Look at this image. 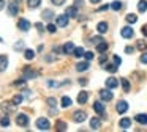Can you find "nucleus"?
Here are the masks:
<instances>
[{"mask_svg":"<svg viewBox=\"0 0 147 132\" xmlns=\"http://www.w3.org/2000/svg\"><path fill=\"white\" fill-rule=\"evenodd\" d=\"M100 97H101V101H111L114 94L111 90H100Z\"/></svg>","mask_w":147,"mask_h":132,"instance_id":"7","label":"nucleus"},{"mask_svg":"<svg viewBox=\"0 0 147 132\" xmlns=\"http://www.w3.org/2000/svg\"><path fill=\"white\" fill-rule=\"evenodd\" d=\"M40 5H41V0H27V6H29L30 9L38 8Z\"/></svg>","mask_w":147,"mask_h":132,"instance_id":"20","label":"nucleus"},{"mask_svg":"<svg viewBox=\"0 0 147 132\" xmlns=\"http://www.w3.org/2000/svg\"><path fill=\"white\" fill-rule=\"evenodd\" d=\"M127 22H130V24H134V22H138V16L136 14H127Z\"/></svg>","mask_w":147,"mask_h":132,"instance_id":"31","label":"nucleus"},{"mask_svg":"<svg viewBox=\"0 0 147 132\" xmlns=\"http://www.w3.org/2000/svg\"><path fill=\"white\" fill-rule=\"evenodd\" d=\"M134 121H138L139 124H147V115L146 113H139L134 116Z\"/></svg>","mask_w":147,"mask_h":132,"instance_id":"18","label":"nucleus"},{"mask_svg":"<svg viewBox=\"0 0 147 132\" xmlns=\"http://www.w3.org/2000/svg\"><path fill=\"white\" fill-rule=\"evenodd\" d=\"M117 85H119V82L115 80L114 77H109L108 80H106V87L111 88V90H112V88H117Z\"/></svg>","mask_w":147,"mask_h":132,"instance_id":"19","label":"nucleus"},{"mask_svg":"<svg viewBox=\"0 0 147 132\" xmlns=\"http://www.w3.org/2000/svg\"><path fill=\"white\" fill-rule=\"evenodd\" d=\"M46 102H48L49 107H55V105H57V101H55L54 97H48V101H46Z\"/></svg>","mask_w":147,"mask_h":132,"instance_id":"38","label":"nucleus"},{"mask_svg":"<svg viewBox=\"0 0 147 132\" xmlns=\"http://www.w3.org/2000/svg\"><path fill=\"white\" fill-rule=\"evenodd\" d=\"M0 107H2V110H3V112L5 113H11V112H14V107H16V105H14V104L13 102H2V105H0Z\"/></svg>","mask_w":147,"mask_h":132,"instance_id":"10","label":"nucleus"},{"mask_svg":"<svg viewBox=\"0 0 147 132\" xmlns=\"http://www.w3.org/2000/svg\"><path fill=\"white\" fill-rule=\"evenodd\" d=\"M100 126H101V121H100L98 118H92V119H90V127H92L93 131H96Z\"/></svg>","mask_w":147,"mask_h":132,"instance_id":"24","label":"nucleus"},{"mask_svg":"<svg viewBox=\"0 0 147 132\" xmlns=\"http://www.w3.org/2000/svg\"><path fill=\"white\" fill-rule=\"evenodd\" d=\"M90 2H92V3H100L101 0H90Z\"/></svg>","mask_w":147,"mask_h":132,"instance_id":"55","label":"nucleus"},{"mask_svg":"<svg viewBox=\"0 0 147 132\" xmlns=\"http://www.w3.org/2000/svg\"><path fill=\"white\" fill-rule=\"evenodd\" d=\"M35 27H36V30H38L40 33H43V31H45V27H43V24H40V22H38V24H35Z\"/></svg>","mask_w":147,"mask_h":132,"instance_id":"42","label":"nucleus"},{"mask_svg":"<svg viewBox=\"0 0 147 132\" xmlns=\"http://www.w3.org/2000/svg\"><path fill=\"white\" fill-rule=\"evenodd\" d=\"M86 118H87V113L81 112V110L74 112V115H73V121L74 123H82V121H86Z\"/></svg>","mask_w":147,"mask_h":132,"instance_id":"4","label":"nucleus"},{"mask_svg":"<svg viewBox=\"0 0 147 132\" xmlns=\"http://www.w3.org/2000/svg\"><path fill=\"white\" fill-rule=\"evenodd\" d=\"M106 50H108V43L100 41V43L96 44V52H106Z\"/></svg>","mask_w":147,"mask_h":132,"instance_id":"23","label":"nucleus"},{"mask_svg":"<svg viewBox=\"0 0 147 132\" xmlns=\"http://www.w3.org/2000/svg\"><path fill=\"white\" fill-rule=\"evenodd\" d=\"M62 50H63L65 53H71V52H74V44L71 43V41H70V43H65V44H63V47H62Z\"/></svg>","mask_w":147,"mask_h":132,"instance_id":"17","label":"nucleus"},{"mask_svg":"<svg viewBox=\"0 0 147 132\" xmlns=\"http://www.w3.org/2000/svg\"><path fill=\"white\" fill-rule=\"evenodd\" d=\"M125 52H127V53H131V52H133V47H131V46L125 47Z\"/></svg>","mask_w":147,"mask_h":132,"instance_id":"48","label":"nucleus"},{"mask_svg":"<svg viewBox=\"0 0 147 132\" xmlns=\"http://www.w3.org/2000/svg\"><path fill=\"white\" fill-rule=\"evenodd\" d=\"M122 36L125 38V39H130V38H133L134 36V31H133V28L131 27H122Z\"/></svg>","mask_w":147,"mask_h":132,"instance_id":"6","label":"nucleus"},{"mask_svg":"<svg viewBox=\"0 0 147 132\" xmlns=\"http://www.w3.org/2000/svg\"><path fill=\"white\" fill-rule=\"evenodd\" d=\"M41 16H43V19H48V21H49V19H52V16H54V13H52L51 9H45Z\"/></svg>","mask_w":147,"mask_h":132,"instance_id":"30","label":"nucleus"},{"mask_svg":"<svg viewBox=\"0 0 147 132\" xmlns=\"http://www.w3.org/2000/svg\"><path fill=\"white\" fill-rule=\"evenodd\" d=\"M112 60H114V63H115V65H120V63H122L120 57H117V55H114V57H112Z\"/></svg>","mask_w":147,"mask_h":132,"instance_id":"46","label":"nucleus"},{"mask_svg":"<svg viewBox=\"0 0 147 132\" xmlns=\"http://www.w3.org/2000/svg\"><path fill=\"white\" fill-rule=\"evenodd\" d=\"M119 124H120V127H122V129H128V127H130V124H131V119H128V118H122Z\"/></svg>","mask_w":147,"mask_h":132,"instance_id":"25","label":"nucleus"},{"mask_svg":"<svg viewBox=\"0 0 147 132\" xmlns=\"http://www.w3.org/2000/svg\"><path fill=\"white\" fill-rule=\"evenodd\" d=\"M70 105H71V99L68 96H63V97H62V107L67 109V107H70Z\"/></svg>","mask_w":147,"mask_h":132,"instance_id":"28","label":"nucleus"},{"mask_svg":"<svg viewBox=\"0 0 147 132\" xmlns=\"http://www.w3.org/2000/svg\"><path fill=\"white\" fill-rule=\"evenodd\" d=\"M19 13V3L16 2H8V14L10 16H16Z\"/></svg>","mask_w":147,"mask_h":132,"instance_id":"3","label":"nucleus"},{"mask_svg":"<svg viewBox=\"0 0 147 132\" xmlns=\"http://www.w3.org/2000/svg\"><path fill=\"white\" fill-rule=\"evenodd\" d=\"M84 55H86V60H87V61H90V60L93 58V53H92V52H86Z\"/></svg>","mask_w":147,"mask_h":132,"instance_id":"44","label":"nucleus"},{"mask_svg":"<svg viewBox=\"0 0 147 132\" xmlns=\"http://www.w3.org/2000/svg\"><path fill=\"white\" fill-rule=\"evenodd\" d=\"M0 124L3 126V127H8V126H10V118H8V115H5V116L0 118Z\"/></svg>","mask_w":147,"mask_h":132,"instance_id":"29","label":"nucleus"},{"mask_svg":"<svg viewBox=\"0 0 147 132\" xmlns=\"http://www.w3.org/2000/svg\"><path fill=\"white\" fill-rule=\"evenodd\" d=\"M79 83H81V85H86L87 80H86V79H79Z\"/></svg>","mask_w":147,"mask_h":132,"instance_id":"51","label":"nucleus"},{"mask_svg":"<svg viewBox=\"0 0 147 132\" xmlns=\"http://www.w3.org/2000/svg\"><path fill=\"white\" fill-rule=\"evenodd\" d=\"M55 30H57V28H55L54 24H49L48 25V31H49V33H55Z\"/></svg>","mask_w":147,"mask_h":132,"instance_id":"40","label":"nucleus"},{"mask_svg":"<svg viewBox=\"0 0 147 132\" xmlns=\"http://www.w3.org/2000/svg\"><path fill=\"white\" fill-rule=\"evenodd\" d=\"M65 14L68 16V17H76L78 16V6H70V8H67V11H65Z\"/></svg>","mask_w":147,"mask_h":132,"instance_id":"14","label":"nucleus"},{"mask_svg":"<svg viewBox=\"0 0 147 132\" xmlns=\"http://www.w3.org/2000/svg\"><path fill=\"white\" fill-rule=\"evenodd\" d=\"M14 49H16V50H21V49H24V43H22V41H19V43H16V44H14Z\"/></svg>","mask_w":147,"mask_h":132,"instance_id":"41","label":"nucleus"},{"mask_svg":"<svg viewBox=\"0 0 147 132\" xmlns=\"http://www.w3.org/2000/svg\"><path fill=\"white\" fill-rule=\"evenodd\" d=\"M84 53H86V50L82 47H74V57H84Z\"/></svg>","mask_w":147,"mask_h":132,"instance_id":"32","label":"nucleus"},{"mask_svg":"<svg viewBox=\"0 0 147 132\" xmlns=\"http://www.w3.org/2000/svg\"><path fill=\"white\" fill-rule=\"evenodd\" d=\"M89 69V61H82V63H78L76 65V71L82 72V71H87Z\"/></svg>","mask_w":147,"mask_h":132,"instance_id":"21","label":"nucleus"},{"mask_svg":"<svg viewBox=\"0 0 147 132\" xmlns=\"http://www.w3.org/2000/svg\"><path fill=\"white\" fill-rule=\"evenodd\" d=\"M11 102H13L14 105H19V104L22 102V96H21V94H16V96L13 97V101H11Z\"/></svg>","mask_w":147,"mask_h":132,"instance_id":"35","label":"nucleus"},{"mask_svg":"<svg viewBox=\"0 0 147 132\" xmlns=\"http://www.w3.org/2000/svg\"><path fill=\"white\" fill-rule=\"evenodd\" d=\"M18 27H19V30H22V31H29L30 30V22L27 21V19H19V22H18Z\"/></svg>","mask_w":147,"mask_h":132,"instance_id":"5","label":"nucleus"},{"mask_svg":"<svg viewBox=\"0 0 147 132\" xmlns=\"http://www.w3.org/2000/svg\"><path fill=\"white\" fill-rule=\"evenodd\" d=\"M16 124L21 126V127H26V126L29 124V116H27L26 113H19V115L16 116Z\"/></svg>","mask_w":147,"mask_h":132,"instance_id":"1","label":"nucleus"},{"mask_svg":"<svg viewBox=\"0 0 147 132\" xmlns=\"http://www.w3.org/2000/svg\"><path fill=\"white\" fill-rule=\"evenodd\" d=\"M55 22H57L59 27H67V25H68V16H67V14H60V16H57Z\"/></svg>","mask_w":147,"mask_h":132,"instance_id":"8","label":"nucleus"},{"mask_svg":"<svg viewBox=\"0 0 147 132\" xmlns=\"http://www.w3.org/2000/svg\"><path fill=\"white\" fill-rule=\"evenodd\" d=\"M14 85H16V87H26V79H22V80H16Z\"/></svg>","mask_w":147,"mask_h":132,"instance_id":"39","label":"nucleus"},{"mask_svg":"<svg viewBox=\"0 0 147 132\" xmlns=\"http://www.w3.org/2000/svg\"><path fill=\"white\" fill-rule=\"evenodd\" d=\"M3 6H5V0H0V9H3Z\"/></svg>","mask_w":147,"mask_h":132,"instance_id":"52","label":"nucleus"},{"mask_svg":"<svg viewBox=\"0 0 147 132\" xmlns=\"http://www.w3.org/2000/svg\"><path fill=\"white\" fill-rule=\"evenodd\" d=\"M117 68H119V65H115V63H114V65H108V66H106V71L115 72V71H117Z\"/></svg>","mask_w":147,"mask_h":132,"instance_id":"37","label":"nucleus"},{"mask_svg":"<svg viewBox=\"0 0 147 132\" xmlns=\"http://www.w3.org/2000/svg\"><path fill=\"white\" fill-rule=\"evenodd\" d=\"M96 30H98L100 33H106V31H108V24H106V22H100V24L96 25Z\"/></svg>","mask_w":147,"mask_h":132,"instance_id":"26","label":"nucleus"},{"mask_svg":"<svg viewBox=\"0 0 147 132\" xmlns=\"http://www.w3.org/2000/svg\"><path fill=\"white\" fill-rule=\"evenodd\" d=\"M141 63L147 65V52H144V53H142V57H141Z\"/></svg>","mask_w":147,"mask_h":132,"instance_id":"45","label":"nucleus"},{"mask_svg":"<svg viewBox=\"0 0 147 132\" xmlns=\"http://www.w3.org/2000/svg\"><path fill=\"white\" fill-rule=\"evenodd\" d=\"M24 57H26V60H33L35 58V52L32 49H27V50H24Z\"/></svg>","mask_w":147,"mask_h":132,"instance_id":"27","label":"nucleus"},{"mask_svg":"<svg viewBox=\"0 0 147 132\" xmlns=\"http://www.w3.org/2000/svg\"><path fill=\"white\" fill-rule=\"evenodd\" d=\"M51 2L54 3L55 6H60V5H63V3H65V0H51Z\"/></svg>","mask_w":147,"mask_h":132,"instance_id":"43","label":"nucleus"},{"mask_svg":"<svg viewBox=\"0 0 147 132\" xmlns=\"http://www.w3.org/2000/svg\"><path fill=\"white\" fill-rule=\"evenodd\" d=\"M55 129H57V131H67V124H65L63 121H57V124H55Z\"/></svg>","mask_w":147,"mask_h":132,"instance_id":"33","label":"nucleus"},{"mask_svg":"<svg viewBox=\"0 0 147 132\" xmlns=\"http://www.w3.org/2000/svg\"><path fill=\"white\" fill-rule=\"evenodd\" d=\"M115 110H117V113H125L128 110V104L125 102V101H120V102H117V105H115Z\"/></svg>","mask_w":147,"mask_h":132,"instance_id":"9","label":"nucleus"},{"mask_svg":"<svg viewBox=\"0 0 147 132\" xmlns=\"http://www.w3.org/2000/svg\"><path fill=\"white\" fill-rule=\"evenodd\" d=\"M138 11L139 13L147 11V0H139V2H138Z\"/></svg>","mask_w":147,"mask_h":132,"instance_id":"22","label":"nucleus"},{"mask_svg":"<svg viewBox=\"0 0 147 132\" xmlns=\"http://www.w3.org/2000/svg\"><path fill=\"white\" fill-rule=\"evenodd\" d=\"M142 35H144V36H147V25H144V27H142Z\"/></svg>","mask_w":147,"mask_h":132,"instance_id":"49","label":"nucleus"},{"mask_svg":"<svg viewBox=\"0 0 147 132\" xmlns=\"http://www.w3.org/2000/svg\"><path fill=\"white\" fill-rule=\"evenodd\" d=\"M108 8H109V6H108V5H105V6H101V8L98 9V11H105V9H108Z\"/></svg>","mask_w":147,"mask_h":132,"instance_id":"54","label":"nucleus"},{"mask_svg":"<svg viewBox=\"0 0 147 132\" xmlns=\"http://www.w3.org/2000/svg\"><path fill=\"white\" fill-rule=\"evenodd\" d=\"M87 99H89V93H87V91H81V93L78 94V104H81V105H84V104L87 102Z\"/></svg>","mask_w":147,"mask_h":132,"instance_id":"11","label":"nucleus"},{"mask_svg":"<svg viewBox=\"0 0 147 132\" xmlns=\"http://www.w3.org/2000/svg\"><path fill=\"white\" fill-rule=\"evenodd\" d=\"M26 80H29V79H35L36 77V72L33 71V69H30V68H26L24 69V75H22Z\"/></svg>","mask_w":147,"mask_h":132,"instance_id":"12","label":"nucleus"},{"mask_svg":"<svg viewBox=\"0 0 147 132\" xmlns=\"http://www.w3.org/2000/svg\"><path fill=\"white\" fill-rule=\"evenodd\" d=\"M60 83H57V82H48V87H59Z\"/></svg>","mask_w":147,"mask_h":132,"instance_id":"47","label":"nucleus"},{"mask_svg":"<svg viewBox=\"0 0 147 132\" xmlns=\"http://www.w3.org/2000/svg\"><path fill=\"white\" fill-rule=\"evenodd\" d=\"M8 68V57L7 55H0V72L5 71Z\"/></svg>","mask_w":147,"mask_h":132,"instance_id":"13","label":"nucleus"},{"mask_svg":"<svg viewBox=\"0 0 147 132\" xmlns=\"http://www.w3.org/2000/svg\"><path fill=\"white\" fill-rule=\"evenodd\" d=\"M93 110L98 115H105V105H103V102H95L93 104Z\"/></svg>","mask_w":147,"mask_h":132,"instance_id":"15","label":"nucleus"},{"mask_svg":"<svg viewBox=\"0 0 147 132\" xmlns=\"http://www.w3.org/2000/svg\"><path fill=\"white\" fill-rule=\"evenodd\" d=\"M136 49L141 50V52H146L147 50V43L144 39H138L136 41Z\"/></svg>","mask_w":147,"mask_h":132,"instance_id":"16","label":"nucleus"},{"mask_svg":"<svg viewBox=\"0 0 147 132\" xmlns=\"http://www.w3.org/2000/svg\"><path fill=\"white\" fill-rule=\"evenodd\" d=\"M18 2H19V0H18Z\"/></svg>","mask_w":147,"mask_h":132,"instance_id":"57","label":"nucleus"},{"mask_svg":"<svg viewBox=\"0 0 147 132\" xmlns=\"http://www.w3.org/2000/svg\"><path fill=\"white\" fill-rule=\"evenodd\" d=\"M120 83H122V87H123V90H125V91H130V82H128L127 79H122Z\"/></svg>","mask_w":147,"mask_h":132,"instance_id":"34","label":"nucleus"},{"mask_svg":"<svg viewBox=\"0 0 147 132\" xmlns=\"http://www.w3.org/2000/svg\"><path fill=\"white\" fill-rule=\"evenodd\" d=\"M36 127H38L40 131H49L51 124H49V121L46 118H38L36 119Z\"/></svg>","mask_w":147,"mask_h":132,"instance_id":"2","label":"nucleus"},{"mask_svg":"<svg viewBox=\"0 0 147 132\" xmlns=\"http://www.w3.org/2000/svg\"><path fill=\"white\" fill-rule=\"evenodd\" d=\"M0 43H3V39H2V38H0Z\"/></svg>","mask_w":147,"mask_h":132,"instance_id":"56","label":"nucleus"},{"mask_svg":"<svg viewBox=\"0 0 147 132\" xmlns=\"http://www.w3.org/2000/svg\"><path fill=\"white\" fill-rule=\"evenodd\" d=\"M74 5H76V6H81V5H82V0H76V3H74Z\"/></svg>","mask_w":147,"mask_h":132,"instance_id":"53","label":"nucleus"},{"mask_svg":"<svg viewBox=\"0 0 147 132\" xmlns=\"http://www.w3.org/2000/svg\"><path fill=\"white\" fill-rule=\"evenodd\" d=\"M111 8L114 9V11H119V9L122 8V2H112L111 3Z\"/></svg>","mask_w":147,"mask_h":132,"instance_id":"36","label":"nucleus"},{"mask_svg":"<svg viewBox=\"0 0 147 132\" xmlns=\"http://www.w3.org/2000/svg\"><path fill=\"white\" fill-rule=\"evenodd\" d=\"M106 61V55H101L100 57V63H105Z\"/></svg>","mask_w":147,"mask_h":132,"instance_id":"50","label":"nucleus"}]
</instances>
